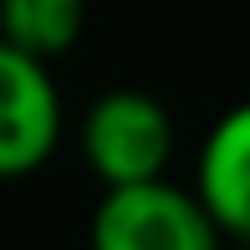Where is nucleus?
I'll return each mask as SVG.
<instances>
[{"label": "nucleus", "mask_w": 250, "mask_h": 250, "mask_svg": "<svg viewBox=\"0 0 250 250\" xmlns=\"http://www.w3.org/2000/svg\"><path fill=\"white\" fill-rule=\"evenodd\" d=\"M92 250H225L220 225L194 189L158 179L107 184L87 225Z\"/></svg>", "instance_id": "nucleus-1"}, {"label": "nucleus", "mask_w": 250, "mask_h": 250, "mask_svg": "<svg viewBox=\"0 0 250 250\" xmlns=\"http://www.w3.org/2000/svg\"><path fill=\"white\" fill-rule=\"evenodd\" d=\"M77 143L102 189L158 179L174 158V112L143 87H107L82 112Z\"/></svg>", "instance_id": "nucleus-2"}, {"label": "nucleus", "mask_w": 250, "mask_h": 250, "mask_svg": "<svg viewBox=\"0 0 250 250\" xmlns=\"http://www.w3.org/2000/svg\"><path fill=\"white\" fill-rule=\"evenodd\" d=\"M66 128L51 62L0 41V179H26L56 153Z\"/></svg>", "instance_id": "nucleus-3"}, {"label": "nucleus", "mask_w": 250, "mask_h": 250, "mask_svg": "<svg viewBox=\"0 0 250 250\" xmlns=\"http://www.w3.org/2000/svg\"><path fill=\"white\" fill-rule=\"evenodd\" d=\"M194 194L225 240L250 245V102H235L199 143Z\"/></svg>", "instance_id": "nucleus-4"}, {"label": "nucleus", "mask_w": 250, "mask_h": 250, "mask_svg": "<svg viewBox=\"0 0 250 250\" xmlns=\"http://www.w3.org/2000/svg\"><path fill=\"white\" fill-rule=\"evenodd\" d=\"M87 0H0V41L56 62L82 41Z\"/></svg>", "instance_id": "nucleus-5"}, {"label": "nucleus", "mask_w": 250, "mask_h": 250, "mask_svg": "<svg viewBox=\"0 0 250 250\" xmlns=\"http://www.w3.org/2000/svg\"><path fill=\"white\" fill-rule=\"evenodd\" d=\"M235 250H250V245H240V240H235Z\"/></svg>", "instance_id": "nucleus-6"}]
</instances>
